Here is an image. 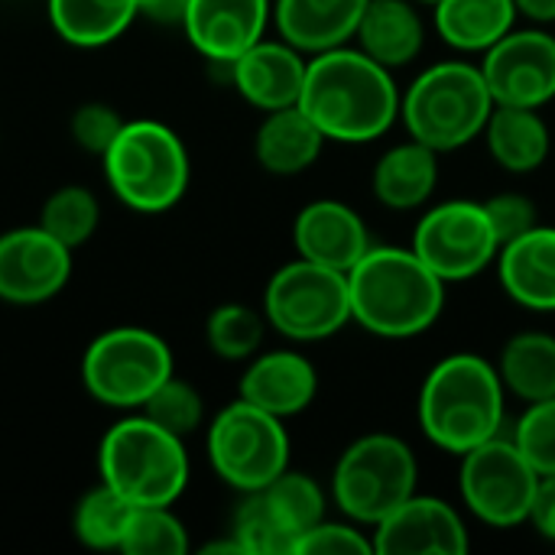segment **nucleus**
<instances>
[{"mask_svg":"<svg viewBox=\"0 0 555 555\" xmlns=\"http://www.w3.org/2000/svg\"><path fill=\"white\" fill-rule=\"evenodd\" d=\"M420 491V459L393 433H367L341 449L328 478V498L341 517L374 530Z\"/></svg>","mask_w":555,"mask_h":555,"instance_id":"obj_6","label":"nucleus"},{"mask_svg":"<svg viewBox=\"0 0 555 555\" xmlns=\"http://www.w3.org/2000/svg\"><path fill=\"white\" fill-rule=\"evenodd\" d=\"M507 390L498 364L455 351L429 367L416 400V423L423 436L449 455H465L475 446L504 433Z\"/></svg>","mask_w":555,"mask_h":555,"instance_id":"obj_3","label":"nucleus"},{"mask_svg":"<svg viewBox=\"0 0 555 555\" xmlns=\"http://www.w3.org/2000/svg\"><path fill=\"white\" fill-rule=\"evenodd\" d=\"M189 550V530L169 507H133L120 540V553L185 555Z\"/></svg>","mask_w":555,"mask_h":555,"instance_id":"obj_33","label":"nucleus"},{"mask_svg":"<svg viewBox=\"0 0 555 555\" xmlns=\"http://www.w3.org/2000/svg\"><path fill=\"white\" fill-rule=\"evenodd\" d=\"M293 244L296 257L348 273L374 247V237L348 202L315 198L299 208L293 221Z\"/></svg>","mask_w":555,"mask_h":555,"instance_id":"obj_18","label":"nucleus"},{"mask_svg":"<svg viewBox=\"0 0 555 555\" xmlns=\"http://www.w3.org/2000/svg\"><path fill=\"white\" fill-rule=\"evenodd\" d=\"M124 117L111 107V104H101V101H91V104H81L75 114H72V137L75 143L85 150V153H94V156H104L111 150V143L117 140V133L124 130Z\"/></svg>","mask_w":555,"mask_h":555,"instance_id":"obj_38","label":"nucleus"},{"mask_svg":"<svg viewBox=\"0 0 555 555\" xmlns=\"http://www.w3.org/2000/svg\"><path fill=\"white\" fill-rule=\"evenodd\" d=\"M273 26V0H189L182 29L211 65H228Z\"/></svg>","mask_w":555,"mask_h":555,"instance_id":"obj_16","label":"nucleus"},{"mask_svg":"<svg viewBox=\"0 0 555 555\" xmlns=\"http://www.w3.org/2000/svg\"><path fill=\"white\" fill-rule=\"evenodd\" d=\"M446 289L413 247L374 244L348 270L351 325L387 341L420 338L442 319Z\"/></svg>","mask_w":555,"mask_h":555,"instance_id":"obj_2","label":"nucleus"},{"mask_svg":"<svg viewBox=\"0 0 555 555\" xmlns=\"http://www.w3.org/2000/svg\"><path fill=\"white\" fill-rule=\"evenodd\" d=\"M511 439L540 475H555V397L527 403Z\"/></svg>","mask_w":555,"mask_h":555,"instance_id":"obj_36","label":"nucleus"},{"mask_svg":"<svg viewBox=\"0 0 555 555\" xmlns=\"http://www.w3.org/2000/svg\"><path fill=\"white\" fill-rule=\"evenodd\" d=\"M289 449L286 420L241 397L208 423V462L241 494H254L280 478L289 468Z\"/></svg>","mask_w":555,"mask_h":555,"instance_id":"obj_9","label":"nucleus"},{"mask_svg":"<svg viewBox=\"0 0 555 555\" xmlns=\"http://www.w3.org/2000/svg\"><path fill=\"white\" fill-rule=\"evenodd\" d=\"M426 16L413 0H367L354 46L390 72L410 68L426 49Z\"/></svg>","mask_w":555,"mask_h":555,"instance_id":"obj_21","label":"nucleus"},{"mask_svg":"<svg viewBox=\"0 0 555 555\" xmlns=\"http://www.w3.org/2000/svg\"><path fill=\"white\" fill-rule=\"evenodd\" d=\"M257 494L263 498L273 520L286 530L293 546L306 530H312L315 524H322L328 517V504H332L328 491L312 475L293 472V468H286L280 478H273Z\"/></svg>","mask_w":555,"mask_h":555,"instance_id":"obj_29","label":"nucleus"},{"mask_svg":"<svg viewBox=\"0 0 555 555\" xmlns=\"http://www.w3.org/2000/svg\"><path fill=\"white\" fill-rule=\"evenodd\" d=\"M263 315L286 341H325L351 325L348 273L296 257L270 276L263 289Z\"/></svg>","mask_w":555,"mask_h":555,"instance_id":"obj_8","label":"nucleus"},{"mask_svg":"<svg viewBox=\"0 0 555 555\" xmlns=\"http://www.w3.org/2000/svg\"><path fill=\"white\" fill-rule=\"evenodd\" d=\"M429 13L436 36L462 55H485L520 20L514 0H439Z\"/></svg>","mask_w":555,"mask_h":555,"instance_id":"obj_26","label":"nucleus"},{"mask_svg":"<svg viewBox=\"0 0 555 555\" xmlns=\"http://www.w3.org/2000/svg\"><path fill=\"white\" fill-rule=\"evenodd\" d=\"M413 3H420V7H426V10H433V7H436L439 0H413Z\"/></svg>","mask_w":555,"mask_h":555,"instance_id":"obj_43","label":"nucleus"},{"mask_svg":"<svg viewBox=\"0 0 555 555\" xmlns=\"http://www.w3.org/2000/svg\"><path fill=\"white\" fill-rule=\"evenodd\" d=\"M517 16L527 20L530 26H553L555 23V0H514Z\"/></svg>","mask_w":555,"mask_h":555,"instance_id":"obj_42","label":"nucleus"},{"mask_svg":"<svg viewBox=\"0 0 555 555\" xmlns=\"http://www.w3.org/2000/svg\"><path fill=\"white\" fill-rule=\"evenodd\" d=\"M530 527L546 540L555 543V475H543L537 488V501L530 511Z\"/></svg>","mask_w":555,"mask_h":555,"instance_id":"obj_40","label":"nucleus"},{"mask_svg":"<svg viewBox=\"0 0 555 555\" xmlns=\"http://www.w3.org/2000/svg\"><path fill=\"white\" fill-rule=\"evenodd\" d=\"M498 280L511 302L527 312H555V228L537 224L498 254Z\"/></svg>","mask_w":555,"mask_h":555,"instance_id":"obj_20","label":"nucleus"},{"mask_svg":"<svg viewBox=\"0 0 555 555\" xmlns=\"http://www.w3.org/2000/svg\"><path fill=\"white\" fill-rule=\"evenodd\" d=\"M397 72L374 62L354 42L309 55L299 107L328 143H374L400 124Z\"/></svg>","mask_w":555,"mask_h":555,"instance_id":"obj_1","label":"nucleus"},{"mask_svg":"<svg viewBox=\"0 0 555 555\" xmlns=\"http://www.w3.org/2000/svg\"><path fill=\"white\" fill-rule=\"evenodd\" d=\"M420 260L449 286L468 283L491 270L501 254V237L488 218L485 202L452 198L429 205L410 237Z\"/></svg>","mask_w":555,"mask_h":555,"instance_id":"obj_12","label":"nucleus"},{"mask_svg":"<svg viewBox=\"0 0 555 555\" xmlns=\"http://www.w3.org/2000/svg\"><path fill=\"white\" fill-rule=\"evenodd\" d=\"M485 208H488V218L501 237V247L540 224L537 202L530 195H520V192H498V195L485 198Z\"/></svg>","mask_w":555,"mask_h":555,"instance_id":"obj_39","label":"nucleus"},{"mask_svg":"<svg viewBox=\"0 0 555 555\" xmlns=\"http://www.w3.org/2000/svg\"><path fill=\"white\" fill-rule=\"evenodd\" d=\"M439 156L426 143L406 137L387 146L371 172L374 198L390 211H420L439 189Z\"/></svg>","mask_w":555,"mask_h":555,"instance_id":"obj_23","label":"nucleus"},{"mask_svg":"<svg viewBox=\"0 0 555 555\" xmlns=\"http://www.w3.org/2000/svg\"><path fill=\"white\" fill-rule=\"evenodd\" d=\"M494 111L491 88L478 62L446 59L423 68L400 98V124L406 137L436 153H455L485 133Z\"/></svg>","mask_w":555,"mask_h":555,"instance_id":"obj_4","label":"nucleus"},{"mask_svg":"<svg viewBox=\"0 0 555 555\" xmlns=\"http://www.w3.org/2000/svg\"><path fill=\"white\" fill-rule=\"evenodd\" d=\"M137 16V0H49L52 29L78 49H98L114 42Z\"/></svg>","mask_w":555,"mask_h":555,"instance_id":"obj_28","label":"nucleus"},{"mask_svg":"<svg viewBox=\"0 0 555 555\" xmlns=\"http://www.w3.org/2000/svg\"><path fill=\"white\" fill-rule=\"evenodd\" d=\"M231 537L244 546L247 555H293V540L273 520V514L267 511V504L257 491L244 494L241 507L234 511Z\"/></svg>","mask_w":555,"mask_h":555,"instance_id":"obj_35","label":"nucleus"},{"mask_svg":"<svg viewBox=\"0 0 555 555\" xmlns=\"http://www.w3.org/2000/svg\"><path fill=\"white\" fill-rule=\"evenodd\" d=\"M478 65L494 104L543 111L555 101V33L550 26H514Z\"/></svg>","mask_w":555,"mask_h":555,"instance_id":"obj_13","label":"nucleus"},{"mask_svg":"<svg viewBox=\"0 0 555 555\" xmlns=\"http://www.w3.org/2000/svg\"><path fill=\"white\" fill-rule=\"evenodd\" d=\"M130 514H133V504L101 481L75 504L72 527H75V537L88 550H120Z\"/></svg>","mask_w":555,"mask_h":555,"instance_id":"obj_31","label":"nucleus"},{"mask_svg":"<svg viewBox=\"0 0 555 555\" xmlns=\"http://www.w3.org/2000/svg\"><path fill=\"white\" fill-rule=\"evenodd\" d=\"M72 276V250L46 228L0 234V302L39 306L55 299Z\"/></svg>","mask_w":555,"mask_h":555,"instance_id":"obj_14","label":"nucleus"},{"mask_svg":"<svg viewBox=\"0 0 555 555\" xmlns=\"http://www.w3.org/2000/svg\"><path fill=\"white\" fill-rule=\"evenodd\" d=\"M169 345L140 325H120L101 332L81 361L85 390L114 410H143L153 390L172 377Z\"/></svg>","mask_w":555,"mask_h":555,"instance_id":"obj_10","label":"nucleus"},{"mask_svg":"<svg viewBox=\"0 0 555 555\" xmlns=\"http://www.w3.org/2000/svg\"><path fill=\"white\" fill-rule=\"evenodd\" d=\"M111 192L133 211H169L182 202L192 163L182 137L159 120H127L101 156Z\"/></svg>","mask_w":555,"mask_h":555,"instance_id":"obj_7","label":"nucleus"},{"mask_svg":"<svg viewBox=\"0 0 555 555\" xmlns=\"http://www.w3.org/2000/svg\"><path fill=\"white\" fill-rule=\"evenodd\" d=\"M267 315L263 309H250L244 302H224L218 306L208 322H205V338L208 348L221 358V361H250L254 354L263 351V338H267Z\"/></svg>","mask_w":555,"mask_h":555,"instance_id":"obj_30","label":"nucleus"},{"mask_svg":"<svg viewBox=\"0 0 555 555\" xmlns=\"http://www.w3.org/2000/svg\"><path fill=\"white\" fill-rule=\"evenodd\" d=\"M367 0H273V29L306 55L354 42Z\"/></svg>","mask_w":555,"mask_h":555,"instance_id":"obj_22","label":"nucleus"},{"mask_svg":"<svg viewBox=\"0 0 555 555\" xmlns=\"http://www.w3.org/2000/svg\"><path fill=\"white\" fill-rule=\"evenodd\" d=\"M481 140L491 159L511 176H530L543 169L553 153V130L540 107L494 104Z\"/></svg>","mask_w":555,"mask_h":555,"instance_id":"obj_25","label":"nucleus"},{"mask_svg":"<svg viewBox=\"0 0 555 555\" xmlns=\"http://www.w3.org/2000/svg\"><path fill=\"white\" fill-rule=\"evenodd\" d=\"M325 133L315 127V120L299 107H280L270 111L257 133H254V156L260 163L263 172L270 176H302L306 169H312L325 150Z\"/></svg>","mask_w":555,"mask_h":555,"instance_id":"obj_24","label":"nucleus"},{"mask_svg":"<svg viewBox=\"0 0 555 555\" xmlns=\"http://www.w3.org/2000/svg\"><path fill=\"white\" fill-rule=\"evenodd\" d=\"M143 416H150L156 426L169 429L172 436L185 439V436L202 429V423H205V400H202V393L189 380L172 374L143 403Z\"/></svg>","mask_w":555,"mask_h":555,"instance_id":"obj_34","label":"nucleus"},{"mask_svg":"<svg viewBox=\"0 0 555 555\" xmlns=\"http://www.w3.org/2000/svg\"><path fill=\"white\" fill-rule=\"evenodd\" d=\"M494 364L507 397L524 403L555 397V335L550 332L527 328L511 335Z\"/></svg>","mask_w":555,"mask_h":555,"instance_id":"obj_27","label":"nucleus"},{"mask_svg":"<svg viewBox=\"0 0 555 555\" xmlns=\"http://www.w3.org/2000/svg\"><path fill=\"white\" fill-rule=\"evenodd\" d=\"M101 221V205L91 189L85 185H62L55 189L39 211V228H46L55 241H62L68 250H78L91 241Z\"/></svg>","mask_w":555,"mask_h":555,"instance_id":"obj_32","label":"nucleus"},{"mask_svg":"<svg viewBox=\"0 0 555 555\" xmlns=\"http://www.w3.org/2000/svg\"><path fill=\"white\" fill-rule=\"evenodd\" d=\"M237 397L280 420H293L315 403L319 371L296 348L260 351L247 361L237 384Z\"/></svg>","mask_w":555,"mask_h":555,"instance_id":"obj_19","label":"nucleus"},{"mask_svg":"<svg viewBox=\"0 0 555 555\" xmlns=\"http://www.w3.org/2000/svg\"><path fill=\"white\" fill-rule=\"evenodd\" d=\"M380 555H465L472 550L468 524L459 507L436 494H413L374 530Z\"/></svg>","mask_w":555,"mask_h":555,"instance_id":"obj_15","label":"nucleus"},{"mask_svg":"<svg viewBox=\"0 0 555 555\" xmlns=\"http://www.w3.org/2000/svg\"><path fill=\"white\" fill-rule=\"evenodd\" d=\"M234 91L257 111L270 114L280 107L299 104L309 55L289 46L286 39H260L247 52H241L234 62L224 65Z\"/></svg>","mask_w":555,"mask_h":555,"instance_id":"obj_17","label":"nucleus"},{"mask_svg":"<svg viewBox=\"0 0 555 555\" xmlns=\"http://www.w3.org/2000/svg\"><path fill=\"white\" fill-rule=\"evenodd\" d=\"M98 468L101 481L133 507H172L192 475L185 439L143 413L107 429L98 449Z\"/></svg>","mask_w":555,"mask_h":555,"instance_id":"obj_5","label":"nucleus"},{"mask_svg":"<svg viewBox=\"0 0 555 555\" xmlns=\"http://www.w3.org/2000/svg\"><path fill=\"white\" fill-rule=\"evenodd\" d=\"M540 478L504 433L459 455V498L478 524L494 530L530 524Z\"/></svg>","mask_w":555,"mask_h":555,"instance_id":"obj_11","label":"nucleus"},{"mask_svg":"<svg viewBox=\"0 0 555 555\" xmlns=\"http://www.w3.org/2000/svg\"><path fill=\"white\" fill-rule=\"evenodd\" d=\"M140 7V16L153 20V23H179L182 26V16H185V7L189 0H137Z\"/></svg>","mask_w":555,"mask_h":555,"instance_id":"obj_41","label":"nucleus"},{"mask_svg":"<svg viewBox=\"0 0 555 555\" xmlns=\"http://www.w3.org/2000/svg\"><path fill=\"white\" fill-rule=\"evenodd\" d=\"M374 553V533L351 524L348 517L341 520H322L315 524L312 530H306L296 546L293 555H371Z\"/></svg>","mask_w":555,"mask_h":555,"instance_id":"obj_37","label":"nucleus"}]
</instances>
